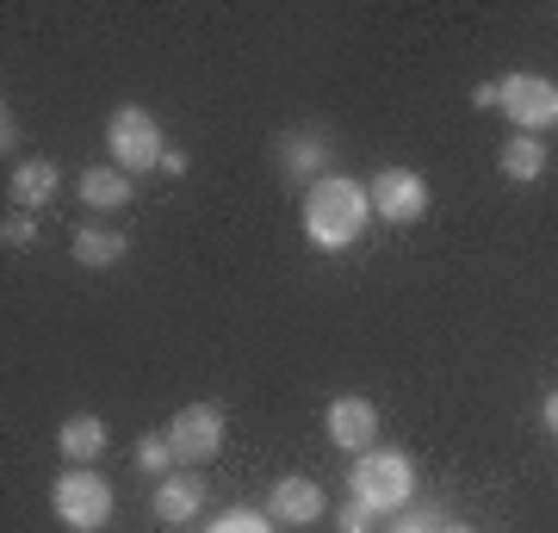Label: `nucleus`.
Here are the masks:
<instances>
[{"mask_svg":"<svg viewBox=\"0 0 558 533\" xmlns=\"http://www.w3.org/2000/svg\"><path fill=\"white\" fill-rule=\"evenodd\" d=\"M279 521L274 514H260V509H223L218 521H211V533H274Z\"/></svg>","mask_w":558,"mask_h":533,"instance_id":"obj_18","label":"nucleus"},{"mask_svg":"<svg viewBox=\"0 0 558 533\" xmlns=\"http://www.w3.org/2000/svg\"><path fill=\"white\" fill-rule=\"evenodd\" d=\"M57 186H62V174H57V161H20L13 168V211H38V205H50L57 198Z\"/></svg>","mask_w":558,"mask_h":533,"instance_id":"obj_11","label":"nucleus"},{"mask_svg":"<svg viewBox=\"0 0 558 533\" xmlns=\"http://www.w3.org/2000/svg\"><path fill=\"white\" fill-rule=\"evenodd\" d=\"M124 249H131V242H124L119 230H100V223L75 230V261L81 267H112V261H124Z\"/></svg>","mask_w":558,"mask_h":533,"instance_id":"obj_14","label":"nucleus"},{"mask_svg":"<svg viewBox=\"0 0 558 533\" xmlns=\"http://www.w3.org/2000/svg\"><path fill=\"white\" fill-rule=\"evenodd\" d=\"M348 496L366 502L373 514L410 509V496H416V465H410V453H398V447H366V453H354Z\"/></svg>","mask_w":558,"mask_h":533,"instance_id":"obj_2","label":"nucleus"},{"mask_svg":"<svg viewBox=\"0 0 558 533\" xmlns=\"http://www.w3.org/2000/svg\"><path fill=\"white\" fill-rule=\"evenodd\" d=\"M62 459H75V465H87V459H100L106 453V422L100 415H69L62 422V435H57Z\"/></svg>","mask_w":558,"mask_h":533,"instance_id":"obj_13","label":"nucleus"},{"mask_svg":"<svg viewBox=\"0 0 558 533\" xmlns=\"http://www.w3.org/2000/svg\"><path fill=\"white\" fill-rule=\"evenodd\" d=\"M279 161H286V174L304 180V186H311V180H323L317 174V168H323V143L317 137H286V143H279Z\"/></svg>","mask_w":558,"mask_h":533,"instance_id":"obj_16","label":"nucleus"},{"mask_svg":"<svg viewBox=\"0 0 558 533\" xmlns=\"http://www.w3.org/2000/svg\"><path fill=\"white\" fill-rule=\"evenodd\" d=\"M502 174L521 180V186L539 180V174H546V143H539V137H509V143H502Z\"/></svg>","mask_w":558,"mask_h":533,"instance_id":"obj_15","label":"nucleus"},{"mask_svg":"<svg viewBox=\"0 0 558 533\" xmlns=\"http://www.w3.org/2000/svg\"><path fill=\"white\" fill-rule=\"evenodd\" d=\"M336 528H341V533H373V509L348 496V502H341V514H336Z\"/></svg>","mask_w":558,"mask_h":533,"instance_id":"obj_21","label":"nucleus"},{"mask_svg":"<svg viewBox=\"0 0 558 533\" xmlns=\"http://www.w3.org/2000/svg\"><path fill=\"white\" fill-rule=\"evenodd\" d=\"M131 459H137V472L168 477V465H174V447H168V435L156 428V435H143V440H137V453H131Z\"/></svg>","mask_w":558,"mask_h":533,"instance_id":"obj_17","label":"nucleus"},{"mask_svg":"<svg viewBox=\"0 0 558 533\" xmlns=\"http://www.w3.org/2000/svg\"><path fill=\"white\" fill-rule=\"evenodd\" d=\"M323 422H329V440L348 447V453H366V447L379 440V410H373L366 397H336Z\"/></svg>","mask_w":558,"mask_h":533,"instance_id":"obj_8","label":"nucleus"},{"mask_svg":"<svg viewBox=\"0 0 558 533\" xmlns=\"http://www.w3.org/2000/svg\"><path fill=\"white\" fill-rule=\"evenodd\" d=\"M106 143H112V161H119L124 174H149L168 156V137H161V124L149 106H119L106 119Z\"/></svg>","mask_w":558,"mask_h":533,"instance_id":"obj_3","label":"nucleus"},{"mask_svg":"<svg viewBox=\"0 0 558 533\" xmlns=\"http://www.w3.org/2000/svg\"><path fill=\"white\" fill-rule=\"evenodd\" d=\"M199 502H205V484L193 472H168L156 484V514L168 521V528H180V521H193L199 514Z\"/></svg>","mask_w":558,"mask_h":533,"instance_id":"obj_10","label":"nucleus"},{"mask_svg":"<svg viewBox=\"0 0 558 533\" xmlns=\"http://www.w3.org/2000/svg\"><path fill=\"white\" fill-rule=\"evenodd\" d=\"M161 435H168L180 465H205V459H218V447H223V410L218 403H186V410H174V422H168Z\"/></svg>","mask_w":558,"mask_h":533,"instance_id":"obj_6","label":"nucleus"},{"mask_svg":"<svg viewBox=\"0 0 558 533\" xmlns=\"http://www.w3.org/2000/svg\"><path fill=\"white\" fill-rule=\"evenodd\" d=\"M366 223H373V198H366L360 180L323 174L304 186V237H311V249L341 255V249H354L366 237Z\"/></svg>","mask_w":558,"mask_h":533,"instance_id":"obj_1","label":"nucleus"},{"mask_svg":"<svg viewBox=\"0 0 558 533\" xmlns=\"http://www.w3.org/2000/svg\"><path fill=\"white\" fill-rule=\"evenodd\" d=\"M366 198H373V218L385 223H416L428 211V180L416 168H379L366 180Z\"/></svg>","mask_w":558,"mask_h":533,"instance_id":"obj_7","label":"nucleus"},{"mask_svg":"<svg viewBox=\"0 0 558 533\" xmlns=\"http://www.w3.org/2000/svg\"><path fill=\"white\" fill-rule=\"evenodd\" d=\"M472 106H484V112H490V106H497V81H484V87H472Z\"/></svg>","mask_w":558,"mask_h":533,"instance_id":"obj_23","label":"nucleus"},{"mask_svg":"<svg viewBox=\"0 0 558 533\" xmlns=\"http://www.w3.org/2000/svg\"><path fill=\"white\" fill-rule=\"evenodd\" d=\"M440 528H447V514L422 502V509H410V514H403V521H398L391 533H440Z\"/></svg>","mask_w":558,"mask_h":533,"instance_id":"obj_20","label":"nucleus"},{"mask_svg":"<svg viewBox=\"0 0 558 533\" xmlns=\"http://www.w3.org/2000/svg\"><path fill=\"white\" fill-rule=\"evenodd\" d=\"M50 509L62 514V528L75 533H100L106 521H112V484H106L100 472H62L57 484H50Z\"/></svg>","mask_w":558,"mask_h":533,"instance_id":"obj_4","label":"nucleus"},{"mask_svg":"<svg viewBox=\"0 0 558 533\" xmlns=\"http://www.w3.org/2000/svg\"><path fill=\"white\" fill-rule=\"evenodd\" d=\"M440 533H478V528H472V521H447Z\"/></svg>","mask_w":558,"mask_h":533,"instance_id":"obj_25","label":"nucleus"},{"mask_svg":"<svg viewBox=\"0 0 558 533\" xmlns=\"http://www.w3.org/2000/svg\"><path fill=\"white\" fill-rule=\"evenodd\" d=\"M0 242H7V249H32V242H38V223H32V211H7V223H0Z\"/></svg>","mask_w":558,"mask_h":533,"instance_id":"obj_19","label":"nucleus"},{"mask_svg":"<svg viewBox=\"0 0 558 533\" xmlns=\"http://www.w3.org/2000/svg\"><path fill=\"white\" fill-rule=\"evenodd\" d=\"M267 514H274L279 528H311L323 514V484H311V477H279L274 496H267Z\"/></svg>","mask_w":558,"mask_h":533,"instance_id":"obj_9","label":"nucleus"},{"mask_svg":"<svg viewBox=\"0 0 558 533\" xmlns=\"http://www.w3.org/2000/svg\"><path fill=\"white\" fill-rule=\"evenodd\" d=\"M497 106L509 112L521 137H539V131H553L558 124V81L546 75H502L497 81Z\"/></svg>","mask_w":558,"mask_h":533,"instance_id":"obj_5","label":"nucleus"},{"mask_svg":"<svg viewBox=\"0 0 558 533\" xmlns=\"http://www.w3.org/2000/svg\"><path fill=\"white\" fill-rule=\"evenodd\" d=\"M539 415H546V428H553V435H558V391L546 397V410H539Z\"/></svg>","mask_w":558,"mask_h":533,"instance_id":"obj_24","label":"nucleus"},{"mask_svg":"<svg viewBox=\"0 0 558 533\" xmlns=\"http://www.w3.org/2000/svg\"><path fill=\"white\" fill-rule=\"evenodd\" d=\"M13 143H20V119H13V106H7V112H0V149L13 156Z\"/></svg>","mask_w":558,"mask_h":533,"instance_id":"obj_22","label":"nucleus"},{"mask_svg":"<svg viewBox=\"0 0 558 533\" xmlns=\"http://www.w3.org/2000/svg\"><path fill=\"white\" fill-rule=\"evenodd\" d=\"M75 186H81V198H87L94 211H119V205H131V193H137L124 168H87Z\"/></svg>","mask_w":558,"mask_h":533,"instance_id":"obj_12","label":"nucleus"}]
</instances>
